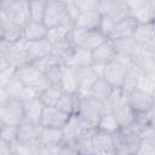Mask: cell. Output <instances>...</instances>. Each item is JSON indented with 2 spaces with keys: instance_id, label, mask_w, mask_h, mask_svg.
<instances>
[{
  "instance_id": "1",
  "label": "cell",
  "mask_w": 155,
  "mask_h": 155,
  "mask_svg": "<svg viewBox=\"0 0 155 155\" xmlns=\"http://www.w3.org/2000/svg\"><path fill=\"white\" fill-rule=\"evenodd\" d=\"M44 23L47 28L57 25L74 27V19L69 13L67 2L62 0H46Z\"/></svg>"
},
{
  "instance_id": "2",
  "label": "cell",
  "mask_w": 155,
  "mask_h": 155,
  "mask_svg": "<svg viewBox=\"0 0 155 155\" xmlns=\"http://www.w3.org/2000/svg\"><path fill=\"white\" fill-rule=\"evenodd\" d=\"M143 137L130 127H120L114 133V148L119 155L137 154Z\"/></svg>"
},
{
  "instance_id": "3",
  "label": "cell",
  "mask_w": 155,
  "mask_h": 155,
  "mask_svg": "<svg viewBox=\"0 0 155 155\" xmlns=\"http://www.w3.org/2000/svg\"><path fill=\"white\" fill-rule=\"evenodd\" d=\"M16 75L23 81L25 86L35 91L38 94L41 91H44L47 86H50V82L47 81L45 74L40 71L33 63H28L25 65L17 68Z\"/></svg>"
},
{
  "instance_id": "4",
  "label": "cell",
  "mask_w": 155,
  "mask_h": 155,
  "mask_svg": "<svg viewBox=\"0 0 155 155\" xmlns=\"http://www.w3.org/2000/svg\"><path fill=\"white\" fill-rule=\"evenodd\" d=\"M108 39H109L108 35L102 29L84 30L79 28H73L71 30V40L75 47H84L93 51Z\"/></svg>"
},
{
  "instance_id": "5",
  "label": "cell",
  "mask_w": 155,
  "mask_h": 155,
  "mask_svg": "<svg viewBox=\"0 0 155 155\" xmlns=\"http://www.w3.org/2000/svg\"><path fill=\"white\" fill-rule=\"evenodd\" d=\"M0 12L24 27L30 21L29 0H0Z\"/></svg>"
},
{
  "instance_id": "6",
  "label": "cell",
  "mask_w": 155,
  "mask_h": 155,
  "mask_svg": "<svg viewBox=\"0 0 155 155\" xmlns=\"http://www.w3.org/2000/svg\"><path fill=\"white\" fill-rule=\"evenodd\" d=\"M98 11L103 18L113 23L132 16V12L125 0H99Z\"/></svg>"
},
{
  "instance_id": "7",
  "label": "cell",
  "mask_w": 155,
  "mask_h": 155,
  "mask_svg": "<svg viewBox=\"0 0 155 155\" xmlns=\"http://www.w3.org/2000/svg\"><path fill=\"white\" fill-rule=\"evenodd\" d=\"M16 140L22 145L30 148L34 154H36L38 148L40 147V125L24 120L17 126Z\"/></svg>"
},
{
  "instance_id": "8",
  "label": "cell",
  "mask_w": 155,
  "mask_h": 155,
  "mask_svg": "<svg viewBox=\"0 0 155 155\" xmlns=\"http://www.w3.org/2000/svg\"><path fill=\"white\" fill-rule=\"evenodd\" d=\"M104 113H105V108L103 102H99L90 96H81V102L78 114L82 116L92 126L97 127L98 121L101 120Z\"/></svg>"
},
{
  "instance_id": "9",
  "label": "cell",
  "mask_w": 155,
  "mask_h": 155,
  "mask_svg": "<svg viewBox=\"0 0 155 155\" xmlns=\"http://www.w3.org/2000/svg\"><path fill=\"white\" fill-rule=\"evenodd\" d=\"M24 120V107L22 101L11 99L10 102L0 105V126H18Z\"/></svg>"
},
{
  "instance_id": "10",
  "label": "cell",
  "mask_w": 155,
  "mask_h": 155,
  "mask_svg": "<svg viewBox=\"0 0 155 155\" xmlns=\"http://www.w3.org/2000/svg\"><path fill=\"white\" fill-rule=\"evenodd\" d=\"M127 73H128V64L126 62H122V61L115 58L114 61H111L110 63L104 65L102 76L114 88H121Z\"/></svg>"
},
{
  "instance_id": "11",
  "label": "cell",
  "mask_w": 155,
  "mask_h": 155,
  "mask_svg": "<svg viewBox=\"0 0 155 155\" xmlns=\"http://www.w3.org/2000/svg\"><path fill=\"white\" fill-rule=\"evenodd\" d=\"M126 99L136 114L147 113L155 108V99L153 94L147 93L139 88H136L134 91H132L126 97Z\"/></svg>"
},
{
  "instance_id": "12",
  "label": "cell",
  "mask_w": 155,
  "mask_h": 155,
  "mask_svg": "<svg viewBox=\"0 0 155 155\" xmlns=\"http://www.w3.org/2000/svg\"><path fill=\"white\" fill-rule=\"evenodd\" d=\"M92 149L93 154H116L114 148V133L96 127L92 137Z\"/></svg>"
},
{
  "instance_id": "13",
  "label": "cell",
  "mask_w": 155,
  "mask_h": 155,
  "mask_svg": "<svg viewBox=\"0 0 155 155\" xmlns=\"http://www.w3.org/2000/svg\"><path fill=\"white\" fill-rule=\"evenodd\" d=\"M75 75H76L78 92L81 96H86L90 88L92 87V85L101 76V74L98 73L94 65L75 68Z\"/></svg>"
},
{
  "instance_id": "14",
  "label": "cell",
  "mask_w": 155,
  "mask_h": 155,
  "mask_svg": "<svg viewBox=\"0 0 155 155\" xmlns=\"http://www.w3.org/2000/svg\"><path fill=\"white\" fill-rule=\"evenodd\" d=\"M138 23H139V21L134 16H128L124 19H120V21L113 23V25L108 33V38L110 40H117V39L132 36Z\"/></svg>"
},
{
  "instance_id": "15",
  "label": "cell",
  "mask_w": 155,
  "mask_h": 155,
  "mask_svg": "<svg viewBox=\"0 0 155 155\" xmlns=\"http://www.w3.org/2000/svg\"><path fill=\"white\" fill-rule=\"evenodd\" d=\"M69 114L58 109L57 107H45L40 120V126L63 128L69 119Z\"/></svg>"
},
{
  "instance_id": "16",
  "label": "cell",
  "mask_w": 155,
  "mask_h": 155,
  "mask_svg": "<svg viewBox=\"0 0 155 155\" xmlns=\"http://www.w3.org/2000/svg\"><path fill=\"white\" fill-rule=\"evenodd\" d=\"M151 61V53L149 50H144L142 47H138L137 51L133 53V56L130 58L128 62V69L137 75L147 74V71L153 67Z\"/></svg>"
},
{
  "instance_id": "17",
  "label": "cell",
  "mask_w": 155,
  "mask_h": 155,
  "mask_svg": "<svg viewBox=\"0 0 155 155\" xmlns=\"http://www.w3.org/2000/svg\"><path fill=\"white\" fill-rule=\"evenodd\" d=\"M132 36L139 47L144 50H149V51L154 48L155 30L153 28L151 22H139Z\"/></svg>"
},
{
  "instance_id": "18",
  "label": "cell",
  "mask_w": 155,
  "mask_h": 155,
  "mask_svg": "<svg viewBox=\"0 0 155 155\" xmlns=\"http://www.w3.org/2000/svg\"><path fill=\"white\" fill-rule=\"evenodd\" d=\"M94 128V126H92L90 122H87L82 116H80L78 113L71 114L67 121V124L64 125L63 133H64V138L67 139H74L76 138L79 134H81L82 132Z\"/></svg>"
},
{
  "instance_id": "19",
  "label": "cell",
  "mask_w": 155,
  "mask_h": 155,
  "mask_svg": "<svg viewBox=\"0 0 155 155\" xmlns=\"http://www.w3.org/2000/svg\"><path fill=\"white\" fill-rule=\"evenodd\" d=\"M63 139L64 133L62 128L40 126V147L47 149L48 154H52V150L57 148L63 142Z\"/></svg>"
},
{
  "instance_id": "20",
  "label": "cell",
  "mask_w": 155,
  "mask_h": 155,
  "mask_svg": "<svg viewBox=\"0 0 155 155\" xmlns=\"http://www.w3.org/2000/svg\"><path fill=\"white\" fill-rule=\"evenodd\" d=\"M52 53V42L47 39H40L35 41H27V54L29 63L39 61Z\"/></svg>"
},
{
  "instance_id": "21",
  "label": "cell",
  "mask_w": 155,
  "mask_h": 155,
  "mask_svg": "<svg viewBox=\"0 0 155 155\" xmlns=\"http://www.w3.org/2000/svg\"><path fill=\"white\" fill-rule=\"evenodd\" d=\"M103 23V16L98 10L87 11L79 13V16L74 21V28L84 29V30H96L101 29Z\"/></svg>"
},
{
  "instance_id": "22",
  "label": "cell",
  "mask_w": 155,
  "mask_h": 155,
  "mask_svg": "<svg viewBox=\"0 0 155 155\" xmlns=\"http://www.w3.org/2000/svg\"><path fill=\"white\" fill-rule=\"evenodd\" d=\"M92 58H93V65H98V67H104L111 61H114L116 58L114 41L108 39L101 46L94 48L92 51Z\"/></svg>"
},
{
  "instance_id": "23",
  "label": "cell",
  "mask_w": 155,
  "mask_h": 155,
  "mask_svg": "<svg viewBox=\"0 0 155 155\" xmlns=\"http://www.w3.org/2000/svg\"><path fill=\"white\" fill-rule=\"evenodd\" d=\"M23 27H21L12 18L0 12V31L1 39L7 41H16L22 38Z\"/></svg>"
},
{
  "instance_id": "24",
  "label": "cell",
  "mask_w": 155,
  "mask_h": 155,
  "mask_svg": "<svg viewBox=\"0 0 155 155\" xmlns=\"http://www.w3.org/2000/svg\"><path fill=\"white\" fill-rule=\"evenodd\" d=\"M113 41H114V46H115V51H116V58L122 62H126L128 64L130 58L133 56V53L139 47L138 44L136 42V40L133 39V36L117 39V40H113Z\"/></svg>"
},
{
  "instance_id": "25",
  "label": "cell",
  "mask_w": 155,
  "mask_h": 155,
  "mask_svg": "<svg viewBox=\"0 0 155 155\" xmlns=\"http://www.w3.org/2000/svg\"><path fill=\"white\" fill-rule=\"evenodd\" d=\"M23 107H24V117H25V120L40 125V120H41L45 105L41 103L39 97L36 96L34 98L24 101Z\"/></svg>"
},
{
  "instance_id": "26",
  "label": "cell",
  "mask_w": 155,
  "mask_h": 155,
  "mask_svg": "<svg viewBox=\"0 0 155 155\" xmlns=\"http://www.w3.org/2000/svg\"><path fill=\"white\" fill-rule=\"evenodd\" d=\"M74 50H75V45L71 40V33L68 38H65V39H63L56 44H52V54L56 56L63 64L68 63Z\"/></svg>"
},
{
  "instance_id": "27",
  "label": "cell",
  "mask_w": 155,
  "mask_h": 155,
  "mask_svg": "<svg viewBox=\"0 0 155 155\" xmlns=\"http://www.w3.org/2000/svg\"><path fill=\"white\" fill-rule=\"evenodd\" d=\"M47 27L45 25L44 22H35V21H29L22 30V38L25 41H35L46 38L47 35Z\"/></svg>"
},
{
  "instance_id": "28",
  "label": "cell",
  "mask_w": 155,
  "mask_h": 155,
  "mask_svg": "<svg viewBox=\"0 0 155 155\" xmlns=\"http://www.w3.org/2000/svg\"><path fill=\"white\" fill-rule=\"evenodd\" d=\"M113 115L115 116L117 124L120 127H130L134 124L136 120V113L127 103V99L124 101L120 105H117L113 111Z\"/></svg>"
},
{
  "instance_id": "29",
  "label": "cell",
  "mask_w": 155,
  "mask_h": 155,
  "mask_svg": "<svg viewBox=\"0 0 155 155\" xmlns=\"http://www.w3.org/2000/svg\"><path fill=\"white\" fill-rule=\"evenodd\" d=\"M81 102V94L79 92H64L57 103V108L71 115L78 113Z\"/></svg>"
},
{
  "instance_id": "30",
  "label": "cell",
  "mask_w": 155,
  "mask_h": 155,
  "mask_svg": "<svg viewBox=\"0 0 155 155\" xmlns=\"http://www.w3.org/2000/svg\"><path fill=\"white\" fill-rule=\"evenodd\" d=\"M114 87L103 78V76H99L96 82L92 85V87L90 88V91L87 92L86 96H90L99 102H105L108 99V97L110 96V93L113 92Z\"/></svg>"
},
{
  "instance_id": "31",
  "label": "cell",
  "mask_w": 155,
  "mask_h": 155,
  "mask_svg": "<svg viewBox=\"0 0 155 155\" xmlns=\"http://www.w3.org/2000/svg\"><path fill=\"white\" fill-rule=\"evenodd\" d=\"M67 65H70L73 68H80V67H88L93 65V58H92V51L84 48V47H75L70 59L68 61Z\"/></svg>"
},
{
  "instance_id": "32",
  "label": "cell",
  "mask_w": 155,
  "mask_h": 155,
  "mask_svg": "<svg viewBox=\"0 0 155 155\" xmlns=\"http://www.w3.org/2000/svg\"><path fill=\"white\" fill-rule=\"evenodd\" d=\"M63 93H64V91L61 86L50 85L44 91H41L38 94V97L45 107H56Z\"/></svg>"
},
{
  "instance_id": "33",
  "label": "cell",
  "mask_w": 155,
  "mask_h": 155,
  "mask_svg": "<svg viewBox=\"0 0 155 155\" xmlns=\"http://www.w3.org/2000/svg\"><path fill=\"white\" fill-rule=\"evenodd\" d=\"M96 128V127H94ZM94 128L87 130L85 132H82L81 134H79L76 138H74V143L76 145L78 149V154L81 155H91L93 154V149H92V137H93V132Z\"/></svg>"
},
{
  "instance_id": "34",
  "label": "cell",
  "mask_w": 155,
  "mask_h": 155,
  "mask_svg": "<svg viewBox=\"0 0 155 155\" xmlns=\"http://www.w3.org/2000/svg\"><path fill=\"white\" fill-rule=\"evenodd\" d=\"M61 87L63 88L64 92H78V84H76L75 68L64 64Z\"/></svg>"
},
{
  "instance_id": "35",
  "label": "cell",
  "mask_w": 155,
  "mask_h": 155,
  "mask_svg": "<svg viewBox=\"0 0 155 155\" xmlns=\"http://www.w3.org/2000/svg\"><path fill=\"white\" fill-rule=\"evenodd\" d=\"M74 27H70V25H57V27H52V28H48L47 29V35L46 38L52 42V44H56L65 38H68L71 33V29Z\"/></svg>"
},
{
  "instance_id": "36",
  "label": "cell",
  "mask_w": 155,
  "mask_h": 155,
  "mask_svg": "<svg viewBox=\"0 0 155 155\" xmlns=\"http://www.w3.org/2000/svg\"><path fill=\"white\" fill-rule=\"evenodd\" d=\"M45 8H46V0H29L30 21L44 22Z\"/></svg>"
},
{
  "instance_id": "37",
  "label": "cell",
  "mask_w": 155,
  "mask_h": 155,
  "mask_svg": "<svg viewBox=\"0 0 155 155\" xmlns=\"http://www.w3.org/2000/svg\"><path fill=\"white\" fill-rule=\"evenodd\" d=\"M97 127L101 128V130L111 132V133H115V132L120 128V126H119V124H117L115 116L113 115V113H109V111H105V113L102 115L101 120L98 121Z\"/></svg>"
},
{
  "instance_id": "38",
  "label": "cell",
  "mask_w": 155,
  "mask_h": 155,
  "mask_svg": "<svg viewBox=\"0 0 155 155\" xmlns=\"http://www.w3.org/2000/svg\"><path fill=\"white\" fill-rule=\"evenodd\" d=\"M124 101H126V96L122 93L121 88H114L113 92L110 93V96L108 97V99L104 102V108L105 111L111 113L117 105H120Z\"/></svg>"
},
{
  "instance_id": "39",
  "label": "cell",
  "mask_w": 155,
  "mask_h": 155,
  "mask_svg": "<svg viewBox=\"0 0 155 155\" xmlns=\"http://www.w3.org/2000/svg\"><path fill=\"white\" fill-rule=\"evenodd\" d=\"M63 69H64V64L58 63V64H54L53 67H51V68L45 73V76H46V79H47V81L50 82V85L61 86L62 76H63Z\"/></svg>"
},
{
  "instance_id": "40",
  "label": "cell",
  "mask_w": 155,
  "mask_h": 155,
  "mask_svg": "<svg viewBox=\"0 0 155 155\" xmlns=\"http://www.w3.org/2000/svg\"><path fill=\"white\" fill-rule=\"evenodd\" d=\"M58 63H62V62H61L56 56H53L52 53H51L50 56H46V57L39 59V61L33 62V64H34L40 71H42L44 74H45L51 67H53L54 64H58ZM62 64H63V63H62Z\"/></svg>"
},
{
  "instance_id": "41",
  "label": "cell",
  "mask_w": 155,
  "mask_h": 155,
  "mask_svg": "<svg viewBox=\"0 0 155 155\" xmlns=\"http://www.w3.org/2000/svg\"><path fill=\"white\" fill-rule=\"evenodd\" d=\"M138 76H139V75H137L136 73H133V71H131V70L128 69V73H127V75H126V79H125V81H124V85H122V87H121L122 93H124L126 97H127L132 91H134V90L137 88Z\"/></svg>"
},
{
  "instance_id": "42",
  "label": "cell",
  "mask_w": 155,
  "mask_h": 155,
  "mask_svg": "<svg viewBox=\"0 0 155 155\" xmlns=\"http://www.w3.org/2000/svg\"><path fill=\"white\" fill-rule=\"evenodd\" d=\"M73 4L79 13L98 10L99 0H73Z\"/></svg>"
},
{
  "instance_id": "43",
  "label": "cell",
  "mask_w": 155,
  "mask_h": 155,
  "mask_svg": "<svg viewBox=\"0 0 155 155\" xmlns=\"http://www.w3.org/2000/svg\"><path fill=\"white\" fill-rule=\"evenodd\" d=\"M137 88H139V90H142V91H144L147 93L153 94L155 92V82L150 78H148L145 74H143V75L138 76Z\"/></svg>"
},
{
  "instance_id": "44",
  "label": "cell",
  "mask_w": 155,
  "mask_h": 155,
  "mask_svg": "<svg viewBox=\"0 0 155 155\" xmlns=\"http://www.w3.org/2000/svg\"><path fill=\"white\" fill-rule=\"evenodd\" d=\"M1 128V134L0 139L13 143L17 137V126H11V125H2L0 126Z\"/></svg>"
},
{
  "instance_id": "45",
  "label": "cell",
  "mask_w": 155,
  "mask_h": 155,
  "mask_svg": "<svg viewBox=\"0 0 155 155\" xmlns=\"http://www.w3.org/2000/svg\"><path fill=\"white\" fill-rule=\"evenodd\" d=\"M155 18V0H147L145 8L140 17L138 18L139 22H151Z\"/></svg>"
},
{
  "instance_id": "46",
  "label": "cell",
  "mask_w": 155,
  "mask_h": 155,
  "mask_svg": "<svg viewBox=\"0 0 155 155\" xmlns=\"http://www.w3.org/2000/svg\"><path fill=\"white\" fill-rule=\"evenodd\" d=\"M132 12V16L139 18L140 15L143 13L145 5H147V0H125Z\"/></svg>"
},
{
  "instance_id": "47",
  "label": "cell",
  "mask_w": 155,
  "mask_h": 155,
  "mask_svg": "<svg viewBox=\"0 0 155 155\" xmlns=\"http://www.w3.org/2000/svg\"><path fill=\"white\" fill-rule=\"evenodd\" d=\"M16 70H17V68H15V67H8L5 69H1L0 70V86L6 85L11 80V78L16 74Z\"/></svg>"
},
{
  "instance_id": "48",
  "label": "cell",
  "mask_w": 155,
  "mask_h": 155,
  "mask_svg": "<svg viewBox=\"0 0 155 155\" xmlns=\"http://www.w3.org/2000/svg\"><path fill=\"white\" fill-rule=\"evenodd\" d=\"M0 155H15L13 143L0 139Z\"/></svg>"
},
{
  "instance_id": "49",
  "label": "cell",
  "mask_w": 155,
  "mask_h": 155,
  "mask_svg": "<svg viewBox=\"0 0 155 155\" xmlns=\"http://www.w3.org/2000/svg\"><path fill=\"white\" fill-rule=\"evenodd\" d=\"M10 101H11V97H10L8 92L6 91V88L4 86H0V105L7 103Z\"/></svg>"
},
{
  "instance_id": "50",
  "label": "cell",
  "mask_w": 155,
  "mask_h": 155,
  "mask_svg": "<svg viewBox=\"0 0 155 155\" xmlns=\"http://www.w3.org/2000/svg\"><path fill=\"white\" fill-rule=\"evenodd\" d=\"M148 78H150L154 82H155V65H153L148 71H147V74H145Z\"/></svg>"
},
{
  "instance_id": "51",
  "label": "cell",
  "mask_w": 155,
  "mask_h": 155,
  "mask_svg": "<svg viewBox=\"0 0 155 155\" xmlns=\"http://www.w3.org/2000/svg\"><path fill=\"white\" fill-rule=\"evenodd\" d=\"M143 137H147V138H149V139H151V140L155 142V127H154L153 130H150L149 132H147Z\"/></svg>"
},
{
  "instance_id": "52",
  "label": "cell",
  "mask_w": 155,
  "mask_h": 155,
  "mask_svg": "<svg viewBox=\"0 0 155 155\" xmlns=\"http://www.w3.org/2000/svg\"><path fill=\"white\" fill-rule=\"evenodd\" d=\"M150 53H151V61H153V64L155 65V47L150 51Z\"/></svg>"
},
{
  "instance_id": "53",
  "label": "cell",
  "mask_w": 155,
  "mask_h": 155,
  "mask_svg": "<svg viewBox=\"0 0 155 155\" xmlns=\"http://www.w3.org/2000/svg\"><path fill=\"white\" fill-rule=\"evenodd\" d=\"M151 23H153V28H154V30H155V18L151 21Z\"/></svg>"
},
{
  "instance_id": "54",
  "label": "cell",
  "mask_w": 155,
  "mask_h": 155,
  "mask_svg": "<svg viewBox=\"0 0 155 155\" xmlns=\"http://www.w3.org/2000/svg\"><path fill=\"white\" fill-rule=\"evenodd\" d=\"M154 47H155V39H154Z\"/></svg>"
}]
</instances>
